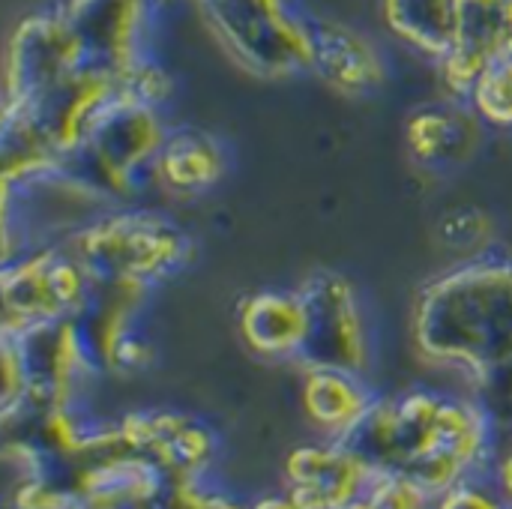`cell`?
I'll list each match as a JSON object with an SVG mask.
<instances>
[{
	"mask_svg": "<svg viewBox=\"0 0 512 509\" xmlns=\"http://www.w3.org/2000/svg\"><path fill=\"white\" fill-rule=\"evenodd\" d=\"M414 336L426 357L480 381L512 363V261L483 258L423 288Z\"/></svg>",
	"mask_w": 512,
	"mask_h": 509,
	"instance_id": "1",
	"label": "cell"
},
{
	"mask_svg": "<svg viewBox=\"0 0 512 509\" xmlns=\"http://www.w3.org/2000/svg\"><path fill=\"white\" fill-rule=\"evenodd\" d=\"M66 249L81 261L93 282H129L150 288L183 264L189 240L162 216L117 213L72 234Z\"/></svg>",
	"mask_w": 512,
	"mask_h": 509,
	"instance_id": "2",
	"label": "cell"
},
{
	"mask_svg": "<svg viewBox=\"0 0 512 509\" xmlns=\"http://www.w3.org/2000/svg\"><path fill=\"white\" fill-rule=\"evenodd\" d=\"M90 288V273L66 246L21 255L18 264L9 261L3 273V333L72 318L87 300Z\"/></svg>",
	"mask_w": 512,
	"mask_h": 509,
	"instance_id": "3",
	"label": "cell"
},
{
	"mask_svg": "<svg viewBox=\"0 0 512 509\" xmlns=\"http://www.w3.org/2000/svg\"><path fill=\"white\" fill-rule=\"evenodd\" d=\"M300 300L306 312V333L294 360L303 369L360 372L366 363V339L348 279L333 270H321L303 282Z\"/></svg>",
	"mask_w": 512,
	"mask_h": 509,
	"instance_id": "4",
	"label": "cell"
},
{
	"mask_svg": "<svg viewBox=\"0 0 512 509\" xmlns=\"http://www.w3.org/2000/svg\"><path fill=\"white\" fill-rule=\"evenodd\" d=\"M372 471L339 441L297 447L288 456V495L303 509H342L363 498Z\"/></svg>",
	"mask_w": 512,
	"mask_h": 509,
	"instance_id": "5",
	"label": "cell"
},
{
	"mask_svg": "<svg viewBox=\"0 0 512 509\" xmlns=\"http://www.w3.org/2000/svg\"><path fill=\"white\" fill-rule=\"evenodd\" d=\"M240 333L264 357H297L306 333L300 291H258L240 303Z\"/></svg>",
	"mask_w": 512,
	"mask_h": 509,
	"instance_id": "6",
	"label": "cell"
},
{
	"mask_svg": "<svg viewBox=\"0 0 512 509\" xmlns=\"http://www.w3.org/2000/svg\"><path fill=\"white\" fill-rule=\"evenodd\" d=\"M372 396L357 381V372L342 369H306L303 405L315 426L333 435V441L369 408Z\"/></svg>",
	"mask_w": 512,
	"mask_h": 509,
	"instance_id": "7",
	"label": "cell"
},
{
	"mask_svg": "<svg viewBox=\"0 0 512 509\" xmlns=\"http://www.w3.org/2000/svg\"><path fill=\"white\" fill-rule=\"evenodd\" d=\"M222 159L213 141L198 132H174L156 156V180L174 195H195L216 183Z\"/></svg>",
	"mask_w": 512,
	"mask_h": 509,
	"instance_id": "8",
	"label": "cell"
},
{
	"mask_svg": "<svg viewBox=\"0 0 512 509\" xmlns=\"http://www.w3.org/2000/svg\"><path fill=\"white\" fill-rule=\"evenodd\" d=\"M477 111L498 126H512V57L492 60L474 78Z\"/></svg>",
	"mask_w": 512,
	"mask_h": 509,
	"instance_id": "9",
	"label": "cell"
},
{
	"mask_svg": "<svg viewBox=\"0 0 512 509\" xmlns=\"http://www.w3.org/2000/svg\"><path fill=\"white\" fill-rule=\"evenodd\" d=\"M363 498L372 504V509H435V498L423 486L396 471L372 474Z\"/></svg>",
	"mask_w": 512,
	"mask_h": 509,
	"instance_id": "10",
	"label": "cell"
},
{
	"mask_svg": "<svg viewBox=\"0 0 512 509\" xmlns=\"http://www.w3.org/2000/svg\"><path fill=\"white\" fill-rule=\"evenodd\" d=\"M435 509H510V501L501 489H492L483 480L468 477L441 498H435Z\"/></svg>",
	"mask_w": 512,
	"mask_h": 509,
	"instance_id": "11",
	"label": "cell"
},
{
	"mask_svg": "<svg viewBox=\"0 0 512 509\" xmlns=\"http://www.w3.org/2000/svg\"><path fill=\"white\" fill-rule=\"evenodd\" d=\"M177 501H180V509H243L225 495L201 489L198 477L195 480H177Z\"/></svg>",
	"mask_w": 512,
	"mask_h": 509,
	"instance_id": "12",
	"label": "cell"
},
{
	"mask_svg": "<svg viewBox=\"0 0 512 509\" xmlns=\"http://www.w3.org/2000/svg\"><path fill=\"white\" fill-rule=\"evenodd\" d=\"M498 489L504 492V498L510 501L512 507V444L510 450L501 456V462H498Z\"/></svg>",
	"mask_w": 512,
	"mask_h": 509,
	"instance_id": "13",
	"label": "cell"
},
{
	"mask_svg": "<svg viewBox=\"0 0 512 509\" xmlns=\"http://www.w3.org/2000/svg\"><path fill=\"white\" fill-rule=\"evenodd\" d=\"M249 509H303L291 495H273V498H261Z\"/></svg>",
	"mask_w": 512,
	"mask_h": 509,
	"instance_id": "14",
	"label": "cell"
},
{
	"mask_svg": "<svg viewBox=\"0 0 512 509\" xmlns=\"http://www.w3.org/2000/svg\"><path fill=\"white\" fill-rule=\"evenodd\" d=\"M342 509H372V504L366 501V498H357V501H351V504H345Z\"/></svg>",
	"mask_w": 512,
	"mask_h": 509,
	"instance_id": "15",
	"label": "cell"
}]
</instances>
